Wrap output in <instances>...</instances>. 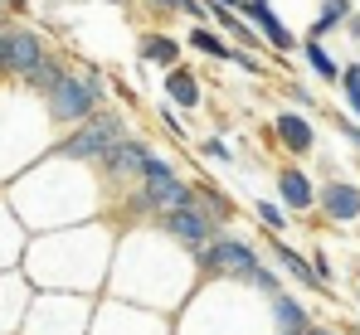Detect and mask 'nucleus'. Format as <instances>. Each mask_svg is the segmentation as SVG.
<instances>
[{"label":"nucleus","instance_id":"5701e85b","mask_svg":"<svg viewBox=\"0 0 360 335\" xmlns=\"http://www.w3.org/2000/svg\"><path fill=\"white\" fill-rule=\"evenodd\" d=\"M351 15H356L351 0H316V10H311V20H307V39H326V34L341 29Z\"/></svg>","mask_w":360,"mask_h":335},{"label":"nucleus","instance_id":"7ed1b4c3","mask_svg":"<svg viewBox=\"0 0 360 335\" xmlns=\"http://www.w3.org/2000/svg\"><path fill=\"white\" fill-rule=\"evenodd\" d=\"M117 248V228L103 219L73 223V228H49L25 243L20 272L34 291H68V296H98L108 287Z\"/></svg>","mask_w":360,"mask_h":335},{"label":"nucleus","instance_id":"f257e3e1","mask_svg":"<svg viewBox=\"0 0 360 335\" xmlns=\"http://www.w3.org/2000/svg\"><path fill=\"white\" fill-rule=\"evenodd\" d=\"M200 287L195 258L176 248L171 238H161L151 223H131L117 233L112 248V268H108V291L117 301L146 306L156 316H171L190 301V291Z\"/></svg>","mask_w":360,"mask_h":335},{"label":"nucleus","instance_id":"412c9836","mask_svg":"<svg viewBox=\"0 0 360 335\" xmlns=\"http://www.w3.org/2000/svg\"><path fill=\"white\" fill-rule=\"evenodd\" d=\"M25 243H30V233H25V223L10 214V204L0 199V272H15L20 268V258H25Z\"/></svg>","mask_w":360,"mask_h":335},{"label":"nucleus","instance_id":"0eeeda50","mask_svg":"<svg viewBox=\"0 0 360 335\" xmlns=\"http://www.w3.org/2000/svg\"><path fill=\"white\" fill-rule=\"evenodd\" d=\"M88 321H93V296L34 291L15 335H88Z\"/></svg>","mask_w":360,"mask_h":335},{"label":"nucleus","instance_id":"20e7f679","mask_svg":"<svg viewBox=\"0 0 360 335\" xmlns=\"http://www.w3.org/2000/svg\"><path fill=\"white\" fill-rule=\"evenodd\" d=\"M195 272H200L205 282H234V287H248V291H258L263 301L283 291V277L263 263L258 243L243 238V233H234V228L214 233V238L195 253Z\"/></svg>","mask_w":360,"mask_h":335},{"label":"nucleus","instance_id":"9b49d317","mask_svg":"<svg viewBox=\"0 0 360 335\" xmlns=\"http://www.w3.org/2000/svg\"><path fill=\"white\" fill-rule=\"evenodd\" d=\"M151 228H156L161 238H171L176 248H185L190 258H195V253H200V248H205V243H210V238L219 233V228L205 219V214H200L195 204H180V209H161V214L151 219Z\"/></svg>","mask_w":360,"mask_h":335},{"label":"nucleus","instance_id":"423d86ee","mask_svg":"<svg viewBox=\"0 0 360 335\" xmlns=\"http://www.w3.org/2000/svg\"><path fill=\"white\" fill-rule=\"evenodd\" d=\"M122 136H131V117L122 107H98L88 121L68 126L59 141H54V156L73 161V166H98L103 151H108L112 141H122Z\"/></svg>","mask_w":360,"mask_h":335},{"label":"nucleus","instance_id":"aec40b11","mask_svg":"<svg viewBox=\"0 0 360 335\" xmlns=\"http://www.w3.org/2000/svg\"><path fill=\"white\" fill-rule=\"evenodd\" d=\"M268 258H273V268H278V272H288V277L297 282V287H311V291H326V287L316 282V272H311V263H307V253H302V248H292V243H283V238H273V243H268Z\"/></svg>","mask_w":360,"mask_h":335},{"label":"nucleus","instance_id":"c85d7f7f","mask_svg":"<svg viewBox=\"0 0 360 335\" xmlns=\"http://www.w3.org/2000/svg\"><path fill=\"white\" fill-rule=\"evenodd\" d=\"M210 10H214V5H205V0H180V15L195 20V25H210Z\"/></svg>","mask_w":360,"mask_h":335},{"label":"nucleus","instance_id":"ddd939ff","mask_svg":"<svg viewBox=\"0 0 360 335\" xmlns=\"http://www.w3.org/2000/svg\"><path fill=\"white\" fill-rule=\"evenodd\" d=\"M273 190H278V204H283L288 214L316 209V185H311V175L302 166H278L273 170Z\"/></svg>","mask_w":360,"mask_h":335},{"label":"nucleus","instance_id":"2f4dec72","mask_svg":"<svg viewBox=\"0 0 360 335\" xmlns=\"http://www.w3.org/2000/svg\"><path fill=\"white\" fill-rule=\"evenodd\" d=\"M336 131H341V136H346V141H351V146L360 151V121H351V117H341V121H336Z\"/></svg>","mask_w":360,"mask_h":335},{"label":"nucleus","instance_id":"58836bf2","mask_svg":"<svg viewBox=\"0 0 360 335\" xmlns=\"http://www.w3.org/2000/svg\"><path fill=\"white\" fill-rule=\"evenodd\" d=\"M356 306H360V296H356Z\"/></svg>","mask_w":360,"mask_h":335},{"label":"nucleus","instance_id":"473e14b6","mask_svg":"<svg viewBox=\"0 0 360 335\" xmlns=\"http://www.w3.org/2000/svg\"><path fill=\"white\" fill-rule=\"evenodd\" d=\"M156 15H180V0H146Z\"/></svg>","mask_w":360,"mask_h":335},{"label":"nucleus","instance_id":"b1692460","mask_svg":"<svg viewBox=\"0 0 360 335\" xmlns=\"http://www.w3.org/2000/svg\"><path fill=\"white\" fill-rule=\"evenodd\" d=\"M297 54H302V63L321 78V83H341V63L331 58V49L321 44V39H307V44H297Z\"/></svg>","mask_w":360,"mask_h":335},{"label":"nucleus","instance_id":"4c0bfd02","mask_svg":"<svg viewBox=\"0 0 360 335\" xmlns=\"http://www.w3.org/2000/svg\"><path fill=\"white\" fill-rule=\"evenodd\" d=\"M108 5H122V10H127V0H108Z\"/></svg>","mask_w":360,"mask_h":335},{"label":"nucleus","instance_id":"2eb2a0df","mask_svg":"<svg viewBox=\"0 0 360 335\" xmlns=\"http://www.w3.org/2000/svg\"><path fill=\"white\" fill-rule=\"evenodd\" d=\"M34 287L25 282V272H0V335H15L20 321H25V306H30Z\"/></svg>","mask_w":360,"mask_h":335},{"label":"nucleus","instance_id":"72a5a7b5","mask_svg":"<svg viewBox=\"0 0 360 335\" xmlns=\"http://www.w3.org/2000/svg\"><path fill=\"white\" fill-rule=\"evenodd\" d=\"M341 29H346V34H351V39H360V15H351V20H346V25H341Z\"/></svg>","mask_w":360,"mask_h":335},{"label":"nucleus","instance_id":"6ab92c4d","mask_svg":"<svg viewBox=\"0 0 360 335\" xmlns=\"http://www.w3.org/2000/svg\"><path fill=\"white\" fill-rule=\"evenodd\" d=\"M307 326H311V311L302 306L292 291L268 296V331H273V335H302Z\"/></svg>","mask_w":360,"mask_h":335},{"label":"nucleus","instance_id":"6e6552de","mask_svg":"<svg viewBox=\"0 0 360 335\" xmlns=\"http://www.w3.org/2000/svg\"><path fill=\"white\" fill-rule=\"evenodd\" d=\"M88 335H171V321L146 311V306H131V301H98L93 306V321H88Z\"/></svg>","mask_w":360,"mask_h":335},{"label":"nucleus","instance_id":"7c9ffc66","mask_svg":"<svg viewBox=\"0 0 360 335\" xmlns=\"http://www.w3.org/2000/svg\"><path fill=\"white\" fill-rule=\"evenodd\" d=\"M288 98H292V103H297L302 112H311V107H316V93H311V88H302V83H292V88H288Z\"/></svg>","mask_w":360,"mask_h":335},{"label":"nucleus","instance_id":"4be33fe9","mask_svg":"<svg viewBox=\"0 0 360 335\" xmlns=\"http://www.w3.org/2000/svg\"><path fill=\"white\" fill-rule=\"evenodd\" d=\"M136 58H141L146 68H156V73H171L180 63V39H171V34H141Z\"/></svg>","mask_w":360,"mask_h":335},{"label":"nucleus","instance_id":"f8f14e48","mask_svg":"<svg viewBox=\"0 0 360 335\" xmlns=\"http://www.w3.org/2000/svg\"><path fill=\"white\" fill-rule=\"evenodd\" d=\"M239 15H243V25H248L268 49H278V54H297V34L288 29V20L278 15L273 0H239Z\"/></svg>","mask_w":360,"mask_h":335},{"label":"nucleus","instance_id":"f3484780","mask_svg":"<svg viewBox=\"0 0 360 335\" xmlns=\"http://www.w3.org/2000/svg\"><path fill=\"white\" fill-rule=\"evenodd\" d=\"M161 103H171L176 112H200L205 107V88H200V78L176 63L171 73H161Z\"/></svg>","mask_w":360,"mask_h":335},{"label":"nucleus","instance_id":"dca6fc26","mask_svg":"<svg viewBox=\"0 0 360 335\" xmlns=\"http://www.w3.org/2000/svg\"><path fill=\"white\" fill-rule=\"evenodd\" d=\"M268 131H273V141H278L283 151H292V156H311V151H316V126H311L307 112H278Z\"/></svg>","mask_w":360,"mask_h":335},{"label":"nucleus","instance_id":"393cba45","mask_svg":"<svg viewBox=\"0 0 360 335\" xmlns=\"http://www.w3.org/2000/svg\"><path fill=\"white\" fill-rule=\"evenodd\" d=\"M190 49H195V54H205V58H219V63H224L234 44H229L219 29H210V25H195V29H190Z\"/></svg>","mask_w":360,"mask_h":335},{"label":"nucleus","instance_id":"39448f33","mask_svg":"<svg viewBox=\"0 0 360 335\" xmlns=\"http://www.w3.org/2000/svg\"><path fill=\"white\" fill-rule=\"evenodd\" d=\"M39 98H44V121L49 126H78V121H88L98 107H108L103 78L98 73H73V68H63Z\"/></svg>","mask_w":360,"mask_h":335},{"label":"nucleus","instance_id":"a878e982","mask_svg":"<svg viewBox=\"0 0 360 335\" xmlns=\"http://www.w3.org/2000/svg\"><path fill=\"white\" fill-rule=\"evenodd\" d=\"M253 214H258V223H263L273 238H283V233H288V223H292V214H288L278 199H253Z\"/></svg>","mask_w":360,"mask_h":335},{"label":"nucleus","instance_id":"c756f323","mask_svg":"<svg viewBox=\"0 0 360 335\" xmlns=\"http://www.w3.org/2000/svg\"><path fill=\"white\" fill-rule=\"evenodd\" d=\"M224 63H234V68H243V73H253V78L263 73V63H258L253 54H239V49H229V58H224Z\"/></svg>","mask_w":360,"mask_h":335},{"label":"nucleus","instance_id":"f03ea898","mask_svg":"<svg viewBox=\"0 0 360 335\" xmlns=\"http://www.w3.org/2000/svg\"><path fill=\"white\" fill-rule=\"evenodd\" d=\"M0 199L10 204L15 219L25 223V233L30 228L49 233V228H73V223L98 219L103 204H108V190H103L93 166H73V161H63L54 151H44V161L20 170L5 185Z\"/></svg>","mask_w":360,"mask_h":335},{"label":"nucleus","instance_id":"f704fd0d","mask_svg":"<svg viewBox=\"0 0 360 335\" xmlns=\"http://www.w3.org/2000/svg\"><path fill=\"white\" fill-rule=\"evenodd\" d=\"M205 5H214V10H239V0H205Z\"/></svg>","mask_w":360,"mask_h":335},{"label":"nucleus","instance_id":"4468645a","mask_svg":"<svg viewBox=\"0 0 360 335\" xmlns=\"http://www.w3.org/2000/svg\"><path fill=\"white\" fill-rule=\"evenodd\" d=\"M316 209H321L331 223H356L360 219V185L331 175V180L316 190Z\"/></svg>","mask_w":360,"mask_h":335},{"label":"nucleus","instance_id":"c9c22d12","mask_svg":"<svg viewBox=\"0 0 360 335\" xmlns=\"http://www.w3.org/2000/svg\"><path fill=\"white\" fill-rule=\"evenodd\" d=\"M302 335H341V331H331V326H307Z\"/></svg>","mask_w":360,"mask_h":335},{"label":"nucleus","instance_id":"9d476101","mask_svg":"<svg viewBox=\"0 0 360 335\" xmlns=\"http://www.w3.org/2000/svg\"><path fill=\"white\" fill-rule=\"evenodd\" d=\"M44 58H49V44H44L39 29H25V25H5L0 29V73L25 83Z\"/></svg>","mask_w":360,"mask_h":335},{"label":"nucleus","instance_id":"e433bc0d","mask_svg":"<svg viewBox=\"0 0 360 335\" xmlns=\"http://www.w3.org/2000/svg\"><path fill=\"white\" fill-rule=\"evenodd\" d=\"M5 5H10L15 15H25V0H0V10H5Z\"/></svg>","mask_w":360,"mask_h":335},{"label":"nucleus","instance_id":"a211bd4d","mask_svg":"<svg viewBox=\"0 0 360 335\" xmlns=\"http://www.w3.org/2000/svg\"><path fill=\"white\" fill-rule=\"evenodd\" d=\"M190 204L214 223L219 233H224V228L234 223V214H239V209H234V199H229L219 185H210V180H195V185H190Z\"/></svg>","mask_w":360,"mask_h":335},{"label":"nucleus","instance_id":"cd10ccee","mask_svg":"<svg viewBox=\"0 0 360 335\" xmlns=\"http://www.w3.org/2000/svg\"><path fill=\"white\" fill-rule=\"evenodd\" d=\"M200 156H210V161H224V166H234V161H239V151H234L229 141H219V136L200 141Z\"/></svg>","mask_w":360,"mask_h":335},{"label":"nucleus","instance_id":"1a4fd4ad","mask_svg":"<svg viewBox=\"0 0 360 335\" xmlns=\"http://www.w3.org/2000/svg\"><path fill=\"white\" fill-rule=\"evenodd\" d=\"M146 141L131 131V136H122V141H112L108 151H103V161H98V180H103V190L108 195H127L136 180H141V161H146Z\"/></svg>","mask_w":360,"mask_h":335},{"label":"nucleus","instance_id":"bb28decb","mask_svg":"<svg viewBox=\"0 0 360 335\" xmlns=\"http://www.w3.org/2000/svg\"><path fill=\"white\" fill-rule=\"evenodd\" d=\"M156 121H161V131L171 136V141H185L190 131H185V121H180V112L171 103H156Z\"/></svg>","mask_w":360,"mask_h":335}]
</instances>
